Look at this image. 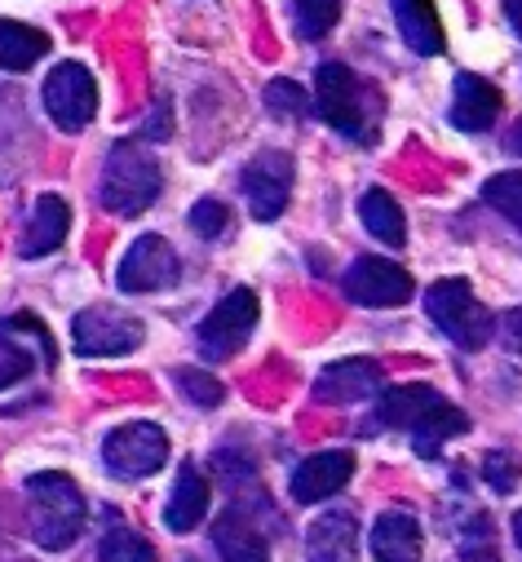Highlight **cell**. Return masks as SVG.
Returning <instances> with one entry per match:
<instances>
[{
    "label": "cell",
    "instance_id": "20",
    "mask_svg": "<svg viewBox=\"0 0 522 562\" xmlns=\"http://www.w3.org/2000/svg\"><path fill=\"white\" fill-rule=\"evenodd\" d=\"M213 544L222 553V562H271V549L261 540V531L239 514V509H226L213 527Z\"/></svg>",
    "mask_w": 522,
    "mask_h": 562
},
{
    "label": "cell",
    "instance_id": "13",
    "mask_svg": "<svg viewBox=\"0 0 522 562\" xmlns=\"http://www.w3.org/2000/svg\"><path fill=\"white\" fill-rule=\"evenodd\" d=\"M354 474V452H315L293 470V496L302 505L337 496Z\"/></svg>",
    "mask_w": 522,
    "mask_h": 562
},
{
    "label": "cell",
    "instance_id": "34",
    "mask_svg": "<svg viewBox=\"0 0 522 562\" xmlns=\"http://www.w3.org/2000/svg\"><path fill=\"white\" fill-rule=\"evenodd\" d=\"M504 14H509V23H513V32L522 41V0H504Z\"/></svg>",
    "mask_w": 522,
    "mask_h": 562
},
{
    "label": "cell",
    "instance_id": "6",
    "mask_svg": "<svg viewBox=\"0 0 522 562\" xmlns=\"http://www.w3.org/2000/svg\"><path fill=\"white\" fill-rule=\"evenodd\" d=\"M147 337L143 319L134 315H120L111 306H93L84 315H76V328H71V341H76V355L84 359H115V355H128L138 350Z\"/></svg>",
    "mask_w": 522,
    "mask_h": 562
},
{
    "label": "cell",
    "instance_id": "12",
    "mask_svg": "<svg viewBox=\"0 0 522 562\" xmlns=\"http://www.w3.org/2000/svg\"><path fill=\"white\" fill-rule=\"evenodd\" d=\"M385 381L376 359H337L315 376V398L319 403H359L376 394Z\"/></svg>",
    "mask_w": 522,
    "mask_h": 562
},
{
    "label": "cell",
    "instance_id": "30",
    "mask_svg": "<svg viewBox=\"0 0 522 562\" xmlns=\"http://www.w3.org/2000/svg\"><path fill=\"white\" fill-rule=\"evenodd\" d=\"M483 479L504 496V492H513V487H518L522 470H518V461H513L509 452H487V457H483Z\"/></svg>",
    "mask_w": 522,
    "mask_h": 562
},
{
    "label": "cell",
    "instance_id": "2",
    "mask_svg": "<svg viewBox=\"0 0 522 562\" xmlns=\"http://www.w3.org/2000/svg\"><path fill=\"white\" fill-rule=\"evenodd\" d=\"M164 178H160V165L156 156L134 143V137H124V143L111 147L106 156V169H102V204L111 213H124V217H138L156 204Z\"/></svg>",
    "mask_w": 522,
    "mask_h": 562
},
{
    "label": "cell",
    "instance_id": "16",
    "mask_svg": "<svg viewBox=\"0 0 522 562\" xmlns=\"http://www.w3.org/2000/svg\"><path fill=\"white\" fill-rule=\"evenodd\" d=\"M376 562H421V522L404 509H389L372 522Z\"/></svg>",
    "mask_w": 522,
    "mask_h": 562
},
{
    "label": "cell",
    "instance_id": "5",
    "mask_svg": "<svg viewBox=\"0 0 522 562\" xmlns=\"http://www.w3.org/2000/svg\"><path fill=\"white\" fill-rule=\"evenodd\" d=\"M164 461H169V435L151 426V420L120 426L102 443V465L115 479H151L156 470H164Z\"/></svg>",
    "mask_w": 522,
    "mask_h": 562
},
{
    "label": "cell",
    "instance_id": "24",
    "mask_svg": "<svg viewBox=\"0 0 522 562\" xmlns=\"http://www.w3.org/2000/svg\"><path fill=\"white\" fill-rule=\"evenodd\" d=\"M49 54V36L27 27V23H5L0 27V63H5V71H27L32 63H41Z\"/></svg>",
    "mask_w": 522,
    "mask_h": 562
},
{
    "label": "cell",
    "instance_id": "19",
    "mask_svg": "<svg viewBox=\"0 0 522 562\" xmlns=\"http://www.w3.org/2000/svg\"><path fill=\"white\" fill-rule=\"evenodd\" d=\"M208 514V479L195 470V465H182L178 470V483L169 492V509H164V522L169 531H195Z\"/></svg>",
    "mask_w": 522,
    "mask_h": 562
},
{
    "label": "cell",
    "instance_id": "7",
    "mask_svg": "<svg viewBox=\"0 0 522 562\" xmlns=\"http://www.w3.org/2000/svg\"><path fill=\"white\" fill-rule=\"evenodd\" d=\"M45 111L67 133L89 128V120L98 115V85H93L89 67H80V63L54 67L49 80H45Z\"/></svg>",
    "mask_w": 522,
    "mask_h": 562
},
{
    "label": "cell",
    "instance_id": "27",
    "mask_svg": "<svg viewBox=\"0 0 522 562\" xmlns=\"http://www.w3.org/2000/svg\"><path fill=\"white\" fill-rule=\"evenodd\" d=\"M337 19H341V0H297V27L306 41L328 36Z\"/></svg>",
    "mask_w": 522,
    "mask_h": 562
},
{
    "label": "cell",
    "instance_id": "35",
    "mask_svg": "<svg viewBox=\"0 0 522 562\" xmlns=\"http://www.w3.org/2000/svg\"><path fill=\"white\" fill-rule=\"evenodd\" d=\"M509 151H518L522 156V120L513 124V133H509Z\"/></svg>",
    "mask_w": 522,
    "mask_h": 562
},
{
    "label": "cell",
    "instance_id": "17",
    "mask_svg": "<svg viewBox=\"0 0 522 562\" xmlns=\"http://www.w3.org/2000/svg\"><path fill=\"white\" fill-rule=\"evenodd\" d=\"M67 226H71V204L63 200V195H41L36 200V209H32V222H27V231H23V244H19V252L23 257H45V252H54L63 239H67Z\"/></svg>",
    "mask_w": 522,
    "mask_h": 562
},
{
    "label": "cell",
    "instance_id": "36",
    "mask_svg": "<svg viewBox=\"0 0 522 562\" xmlns=\"http://www.w3.org/2000/svg\"><path fill=\"white\" fill-rule=\"evenodd\" d=\"M513 540H518V549H522V509L513 514Z\"/></svg>",
    "mask_w": 522,
    "mask_h": 562
},
{
    "label": "cell",
    "instance_id": "23",
    "mask_svg": "<svg viewBox=\"0 0 522 562\" xmlns=\"http://www.w3.org/2000/svg\"><path fill=\"white\" fill-rule=\"evenodd\" d=\"M469 430V416L461 412V407H452L447 398L439 403V407H430L425 416H421V426L412 430V443H417V457H439V448L447 443V439H456V435H465Z\"/></svg>",
    "mask_w": 522,
    "mask_h": 562
},
{
    "label": "cell",
    "instance_id": "10",
    "mask_svg": "<svg viewBox=\"0 0 522 562\" xmlns=\"http://www.w3.org/2000/svg\"><path fill=\"white\" fill-rule=\"evenodd\" d=\"M243 195H248L252 217H261V222L280 217L288 209V195H293V156L261 151L257 160H248V169H243Z\"/></svg>",
    "mask_w": 522,
    "mask_h": 562
},
{
    "label": "cell",
    "instance_id": "22",
    "mask_svg": "<svg viewBox=\"0 0 522 562\" xmlns=\"http://www.w3.org/2000/svg\"><path fill=\"white\" fill-rule=\"evenodd\" d=\"M359 217H363L367 235H372V239H381V244H404V239H408L404 209L395 204V195L381 191V187H372V191L359 200Z\"/></svg>",
    "mask_w": 522,
    "mask_h": 562
},
{
    "label": "cell",
    "instance_id": "4",
    "mask_svg": "<svg viewBox=\"0 0 522 562\" xmlns=\"http://www.w3.org/2000/svg\"><path fill=\"white\" fill-rule=\"evenodd\" d=\"M425 311L439 324V333H447L465 350H483L491 337V315L478 306V297L465 279H443V284H434L425 293Z\"/></svg>",
    "mask_w": 522,
    "mask_h": 562
},
{
    "label": "cell",
    "instance_id": "26",
    "mask_svg": "<svg viewBox=\"0 0 522 562\" xmlns=\"http://www.w3.org/2000/svg\"><path fill=\"white\" fill-rule=\"evenodd\" d=\"M483 200L522 231V173H496L487 187H483Z\"/></svg>",
    "mask_w": 522,
    "mask_h": 562
},
{
    "label": "cell",
    "instance_id": "28",
    "mask_svg": "<svg viewBox=\"0 0 522 562\" xmlns=\"http://www.w3.org/2000/svg\"><path fill=\"white\" fill-rule=\"evenodd\" d=\"M178 390H182V398H191L195 407H217V403L226 398L222 381H217L213 372H204V368H178Z\"/></svg>",
    "mask_w": 522,
    "mask_h": 562
},
{
    "label": "cell",
    "instance_id": "14",
    "mask_svg": "<svg viewBox=\"0 0 522 562\" xmlns=\"http://www.w3.org/2000/svg\"><path fill=\"white\" fill-rule=\"evenodd\" d=\"M496 115H500V89L474 71H461L452 89V124L465 133H483L496 124Z\"/></svg>",
    "mask_w": 522,
    "mask_h": 562
},
{
    "label": "cell",
    "instance_id": "33",
    "mask_svg": "<svg viewBox=\"0 0 522 562\" xmlns=\"http://www.w3.org/2000/svg\"><path fill=\"white\" fill-rule=\"evenodd\" d=\"M504 346H509V350H518V355H522V306H518V311H509V315H504Z\"/></svg>",
    "mask_w": 522,
    "mask_h": 562
},
{
    "label": "cell",
    "instance_id": "29",
    "mask_svg": "<svg viewBox=\"0 0 522 562\" xmlns=\"http://www.w3.org/2000/svg\"><path fill=\"white\" fill-rule=\"evenodd\" d=\"M266 106H271L275 115L302 120V115H310V93H306L302 85H293V80H271V85H266Z\"/></svg>",
    "mask_w": 522,
    "mask_h": 562
},
{
    "label": "cell",
    "instance_id": "3",
    "mask_svg": "<svg viewBox=\"0 0 522 562\" xmlns=\"http://www.w3.org/2000/svg\"><path fill=\"white\" fill-rule=\"evenodd\" d=\"M315 106H319V115L337 133L367 143V115L376 106H372V93L363 89V80L350 67H341V63H324L319 67V76H315Z\"/></svg>",
    "mask_w": 522,
    "mask_h": 562
},
{
    "label": "cell",
    "instance_id": "31",
    "mask_svg": "<svg viewBox=\"0 0 522 562\" xmlns=\"http://www.w3.org/2000/svg\"><path fill=\"white\" fill-rule=\"evenodd\" d=\"M226 204H217V200H200L195 209H191V231L195 235H204V239H213V235H222L226 231Z\"/></svg>",
    "mask_w": 522,
    "mask_h": 562
},
{
    "label": "cell",
    "instance_id": "11",
    "mask_svg": "<svg viewBox=\"0 0 522 562\" xmlns=\"http://www.w3.org/2000/svg\"><path fill=\"white\" fill-rule=\"evenodd\" d=\"M173 279H178V252L160 235L134 239V248H128L120 261V289L124 293H156V289H169Z\"/></svg>",
    "mask_w": 522,
    "mask_h": 562
},
{
    "label": "cell",
    "instance_id": "25",
    "mask_svg": "<svg viewBox=\"0 0 522 562\" xmlns=\"http://www.w3.org/2000/svg\"><path fill=\"white\" fill-rule=\"evenodd\" d=\"M98 558H102V562H160L156 549H151L143 536H134L128 527H111V531L102 536V544H98Z\"/></svg>",
    "mask_w": 522,
    "mask_h": 562
},
{
    "label": "cell",
    "instance_id": "32",
    "mask_svg": "<svg viewBox=\"0 0 522 562\" xmlns=\"http://www.w3.org/2000/svg\"><path fill=\"white\" fill-rule=\"evenodd\" d=\"M23 372H32V359H23V350L14 341H5V385H14Z\"/></svg>",
    "mask_w": 522,
    "mask_h": 562
},
{
    "label": "cell",
    "instance_id": "9",
    "mask_svg": "<svg viewBox=\"0 0 522 562\" xmlns=\"http://www.w3.org/2000/svg\"><path fill=\"white\" fill-rule=\"evenodd\" d=\"M412 293V274L389 257H359L345 270V297L359 306H404Z\"/></svg>",
    "mask_w": 522,
    "mask_h": 562
},
{
    "label": "cell",
    "instance_id": "21",
    "mask_svg": "<svg viewBox=\"0 0 522 562\" xmlns=\"http://www.w3.org/2000/svg\"><path fill=\"white\" fill-rule=\"evenodd\" d=\"M395 19H399L408 49H417L425 58L443 54V23H439L434 0H395Z\"/></svg>",
    "mask_w": 522,
    "mask_h": 562
},
{
    "label": "cell",
    "instance_id": "1",
    "mask_svg": "<svg viewBox=\"0 0 522 562\" xmlns=\"http://www.w3.org/2000/svg\"><path fill=\"white\" fill-rule=\"evenodd\" d=\"M23 501H27V527H32V540L41 549H67L76 544V536L84 531V496L76 487V479L58 474V470H45V474H32L27 487H23Z\"/></svg>",
    "mask_w": 522,
    "mask_h": 562
},
{
    "label": "cell",
    "instance_id": "18",
    "mask_svg": "<svg viewBox=\"0 0 522 562\" xmlns=\"http://www.w3.org/2000/svg\"><path fill=\"white\" fill-rule=\"evenodd\" d=\"M439 403H443V394L430 390V385H389V390H381V403H376L372 420H381V426H389V430H417L421 416Z\"/></svg>",
    "mask_w": 522,
    "mask_h": 562
},
{
    "label": "cell",
    "instance_id": "15",
    "mask_svg": "<svg viewBox=\"0 0 522 562\" xmlns=\"http://www.w3.org/2000/svg\"><path fill=\"white\" fill-rule=\"evenodd\" d=\"M354 549H359V527L350 509H328L324 518L310 522L306 536L310 562H354Z\"/></svg>",
    "mask_w": 522,
    "mask_h": 562
},
{
    "label": "cell",
    "instance_id": "8",
    "mask_svg": "<svg viewBox=\"0 0 522 562\" xmlns=\"http://www.w3.org/2000/svg\"><path fill=\"white\" fill-rule=\"evenodd\" d=\"M252 328H257V297H252V289H230L208 311V319L200 324V350L208 359H230L248 341Z\"/></svg>",
    "mask_w": 522,
    "mask_h": 562
}]
</instances>
